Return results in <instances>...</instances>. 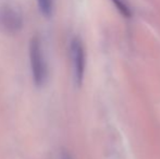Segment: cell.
I'll return each mask as SVG.
<instances>
[{"instance_id":"6da1fadb","label":"cell","mask_w":160,"mask_h":159,"mask_svg":"<svg viewBox=\"0 0 160 159\" xmlns=\"http://www.w3.org/2000/svg\"><path fill=\"white\" fill-rule=\"evenodd\" d=\"M30 62L34 83L37 87H42L48 77V69L42 42L38 36L32 37L30 42Z\"/></svg>"},{"instance_id":"7a4b0ae2","label":"cell","mask_w":160,"mask_h":159,"mask_svg":"<svg viewBox=\"0 0 160 159\" xmlns=\"http://www.w3.org/2000/svg\"><path fill=\"white\" fill-rule=\"evenodd\" d=\"M70 51H71V60L72 67H73V77L75 84L81 86L84 80L85 74V63H86V57H85V50L83 42L78 37H74L71 40L70 45Z\"/></svg>"},{"instance_id":"5b68a950","label":"cell","mask_w":160,"mask_h":159,"mask_svg":"<svg viewBox=\"0 0 160 159\" xmlns=\"http://www.w3.org/2000/svg\"><path fill=\"white\" fill-rule=\"evenodd\" d=\"M113 2V4L116 6V8L118 9V11L125 17H132V11H131L130 7L127 3L125 0H111Z\"/></svg>"},{"instance_id":"3957f363","label":"cell","mask_w":160,"mask_h":159,"mask_svg":"<svg viewBox=\"0 0 160 159\" xmlns=\"http://www.w3.org/2000/svg\"><path fill=\"white\" fill-rule=\"evenodd\" d=\"M0 27L7 33L15 34L23 27L22 12L14 6L6 4L0 8Z\"/></svg>"},{"instance_id":"277c9868","label":"cell","mask_w":160,"mask_h":159,"mask_svg":"<svg viewBox=\"0 0 160 159\" xmlns=\"http://www.w3.org/2000/svg\"><path fill=\"white\" fill-rule=\"evenodd\" d=\"M37 6L45 17H51L53 12V0H37Z\"/></svg>"},{"instance_id":"8992f818","label":"cell","mask_w":160,"mask_h":159,"mask_svg":"<svg viewBox=\"0 0 160 159\" xmlns=\"http://www.w3.org/2000/svg\"><path fill=\"white\" fill-rule=\"evenodd\" d=\"M60 159H74V157L68 149H62L60 153Z\"/></svg>"}]
</instances>
